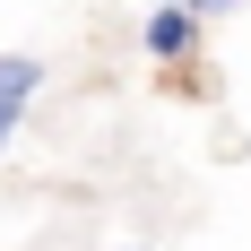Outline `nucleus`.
Returning a JSON list of instances; mask_svg holds the SVG:
<instances>
[{
  "mask_svg": "<svg viewBox=\"0 0 251 251\" xmlns=\"http://www.w3.org/2000/svg\"><path fill=\"white\" fill-rule=\"evenodd\" d=\"M156 9H182V0H156Z\"/></svg>",
  "mask_w": 251,
  "mask_h": 251,
  "instance_id": "20e7f679",
  "label": "nucleus"
},
{
  "mask_svg": "<svg viewBox=\"0 0 251 251\" xmlns=\"http://www.w3.org/2000/svg\"><path fill=\"white\" fill-rule=\"evenodd\" d=\"M139 44H148L156 61H182V52L200 44V18H191V9H156V18H148V35H139Z\"/></svg>",
  "mask_w": 251,
  "mask_h": 251,
  "instance_id": "f257e3e1",
  "label": "nucleus"
},
{
  "mask_svg": "<svg viewBox=\"0 0 251 251\" xmlns=\"http://www.w3.org/2000/svg\"><path fill=\"white\" fill-rule=\"evenodd\" d=\"M26 122V104H0V148H9V130Z\"/></svg>",
  "mask_w": 251,
  "mask_h": 251,
  "instance_id": "7ed1b4c3",
  "label": "nucleus"
},
{
  "mask_svg": "<svg viewBox=\"0 0 251 251\" xmlns=\"http://www.w3.org/2000/svg\"><path fill=\"white\" fill-rule=\"evenodd\" d=\"M226 9H234V0H226Z\"/></svg>",
  "mask_w": 251,
  "mask_h": 251,
  "instance_id": "39448f33",
  "label": "nucleus"
},
{
  "mask_svg": "<svg viewBox=\"0 0 251 251\" xmlns=\"http://www.w3.org/2000/svg\"><path fill=\"white\" fill-rule=\"evenodd\" d=\"M44 87V61H26V52H0V104H26Z\"/></svg>",
  "mask_w": 251,
  "mask_h": 251,
  "instance_id": "f03ea898",
  "label": "nucleus"
}]
</instances>
